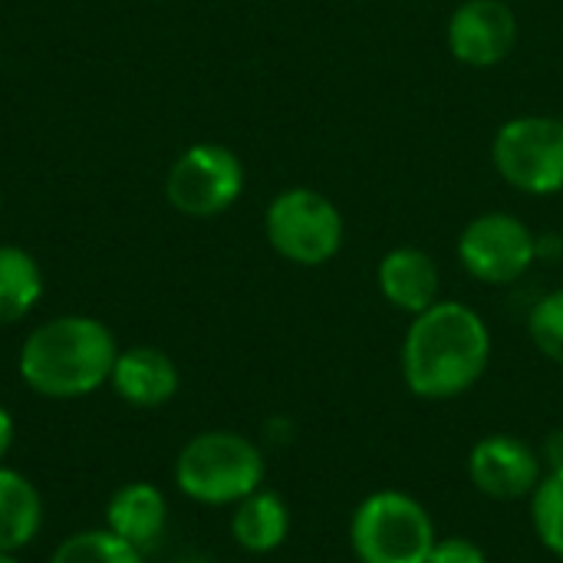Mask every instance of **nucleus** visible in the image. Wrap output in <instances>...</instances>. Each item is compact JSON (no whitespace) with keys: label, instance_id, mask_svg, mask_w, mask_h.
Here are the masks:
<instances>
[{"label":"nucleus","instance_id":"39448f33","mask_svg":"<svg viewBox=\"0 0 563 563\" xmlns=\"http://www.w3.org/2000/svg\"><path fill=\"white\" fill-rule=\"evenodd\" d=\"M264 231L284 261L320 267L340 254L346 228L340 208L327 195L313 188H287L267 205Z\"/></svg>","mask_w":563,"mask_h":563},{"label":"nucleus","instance_id":"ddd939ff","mask_svg":"<svg viewBox=\"0 0 563 563\" xmlns=\"http://www.w3.org/2000/svg\"><path fill=\"white\" fill-rule=\"evenodd\" d=\"M165 525H168L165 495L148 482H129L109 498L106 528L122 541H129L132 548H139L142 554L158 548Z\"/></svg>","mask_w":563,"mask_h":563},{"label":"nucleus","instance_id":"b1692460","mask_svg":"<svg viewBox=\"0 0 563 563\" xmlns=\"http://www.w3.org/2000/svg\"><path fill=\"white\" fill-rule=\"evenodd\" d=\"M0 563H20V561H16L13 554H3V551H0Z\"/></svg>","mask_w":563,"mask_h":563},{"label":"nucleus","instance_id":"5701e85b","mask_svg":"<svg viewBox=\"0 0 563 563\" xmlns=\"http://www.w3.org/2000/svg\"><path fill=\"white\" fill-rule=\"evenodd\" d=\"M175 563H218V561H211L208 554H185V558H178Z\"/></svg>","mask_w":563,"mask_h":563},{"label":"nucleus","instance_id":"9b49d317","mask_svg":"<svg viewBox=\"0 0 563 563\" xmlns=\"http://www.w3.org/2000/svg\"><path fill=\"white\" fill-rule=\"evenodd\" d=\"M376 280L386 303L396 307L399 313L419 317L422 310L439 303V287H442L439 264L422 247H393L379 261Z\"/></svg>","mask_w":563,"mask_h":563},{"label":"nucleus","instance_id":"f3484780","mask_svg":"<svg viewBox=\"0 0 563 563\" xmlns=\"http://www.w3.org/2000/svg\"><path fill=\"white\" fill-rule=\"evenodd\" d=\"M49 563H145V554L119 534H112L109 528H96L66 538L53 551Z\"/></svg>","mask_w":563,"mask_h":563},{"label":"nucleus","instance_id":"412c9836","mask_svg":"<svg viewBox=\"0 0 563 563\" xmlns=\"http://www.w3.org/2000/svg\"><path fill=\"white\" fill-rule=\"evenodd\" d=\"M541 462H544V472H561L563 468V429H554L544 442H541Z\"/></svg>","mask_w":563,"mask_h":563},{"label":"nucleus","instance_id":"dca6fc26","mask_svg":"<svg viewBox=\"0 0 563 563\" xmlns=\"http://www.w3.org/2000/svg\"><path fill=\"white\" fill-rule=\"evenodd\" d=\"M43 297V271L23 247L0 244V323L23 320Z\"/></svg>","mask_w":563,"mask_h":563},{"label":"nucleus","instance_id":"f257e3e1","mask_svg":"<svg viewBox=\"0 0 563 563\" xmlns=\"http://www.w3.org/2000/svg\"><path fill=\"white\" fill-rule=\"evenodd\" d=\"M492 363L485 317L459 300H439L412 317L402 340L406 389L426 402H449L482 383Z\"/></svg>","mask_w":563,"mask_h":563},{"label":"nucleus","instance_id":"4468645a","mask_svg":"<svg viewBox=\"0 0 563 563\" xmlns=\"http://www.w3.org/2000/svg\"><path fill=\"white\" fill-rule=\"evenodd\" d=\"M231 534L247 554H274L290 534V508L277 492L257 488L254 495L234 505Z\"/></svg>","mask_w":563,"mask_h":563},{"label":"nucleus","instance_id":"f8f14e48","mask_svg":"<svg viewBox=\"0 0 563 563\" xmlns=\"http://www.w3.org/2000/svg\"><path fill=\"white\" fill-rule=\"evenodd\" d=\"M109 383L119 393V399H125L129 406L158 409L175 399L181 376L168 353L155 346H132L115 356Z\"/></svg>","mask_w":563,"mask_h":563},{"label":"nucleus","instance_id":"7ed1b4c3","mask_svg":"<svg viewBox=\"0 0 563 563\" xmlns=\"http://www.w3.org/2000/svg\"><path fill=\"white\" fill-rule=\"evenodd\" d=\"M264 452L241 432L214 429L195 435L175 459V485L185 498L208 508H234L264 488Z\"/></svg>","mask_w":563,"mask_h":563},{"label":"nucleus","instance_id":"423d86ee","mask_svg":"<svg viewBox=\"0 0 563 563\" xmlns=\"http://www.w3.org/2000/svg\"><path fill=\"white\" fill-rule=\"evenodd\" d=\"M498 175L534 198L563 191V119L518 115L508 119L492 142Z\"/></svg>","mask_w":563,"mask_h":563},{"label":"nucleus","instance_id":"1a4fd4ad","mask_svg":"<svg viewBox=\"0 0 563 563\" xmlns=\"http://www.w3.org/2000/svg\"><path fill=\"white\" fill-rule=\"evenodd\" d=\"M544 475L548 472H544L541 452L508 432L485 435L468 452V478L475 492L492 501L531 498Z\"/></svg>","mask_w":563,"mask_h":563},{"label":"nucleus","instance_id":"20e7f679","mask_svg":"<svg viewBox=\"0 0 563 563\" xmlns=\"http://www.w3.org/2000/svg\"><path fill=\"white\" fill-rule=\"evenodd\" d=\"M435 541L429 508L399 488L366 495L350 518V548L360 563H429Z\"/></svg>","mask_w":563,"mask_h":563},{"label":"nucleus","instance_id":"2eb2a0df","mask_svg":"<svg viewBox=\"0 0 563 563\" xmlns=\"http://www.w3.org/2000/svg\"><path fill=\"white\" fill-rule=\"evenodd\" d=\"M43 528V498L30 478L0 465V551L16 554Z\"/></svg>","mask_w":563,"mask_h":563},{"label":"nucleus","instance_id":"aec40b11","mask_svg":"<svg viewBox=\"0 0 563 563\" xmlns=\"http://www.w3.org/2000/svg\"><path fill=\"white\" fill-rule=\"evenodd\" d=\"M429 563H488L485 548H478L472 538H462V534H452V538H439Z\"/></svg>","mask_w":563,"mask_h":563},{"label":"nucleus","instance_id":"f03ea898","mask_svg":"<svg viewBox=\"0 0 563 563\" xmlns=\"http://www.w3.org/2000/svg\"><path fill=\"white\" fill-rule=\"evenodd\" d=\"M119 346L92 317H56L40 323L20 350V379L46 399H82L109 383Z\"/></svg>","mask_w":563,"mask_h":563},{"label":"nucleus","instance_id":"4be33fe9","mask_svg":"<svg viewBox=\"0 0 563 563\" xmlns=\"http://www.w3.org/2000/svg\"><path fill=\"white\" fill-rule=\"evenodd\" d=\"M10 445H13V416L0 406V462L7 459Z\"/></svg>","mask_w":563,"mask_h":563},{"label":"nucleus","instance_id":"6ab92c4d","mask_svg":"<svg viewBox=\"0 0 563 563\" xmlns=\"http://www.w3.org/2000/svg\"><path fill=\"white\" fill-rule=\"evenodd\" d=\"M528 333L534 340V346L551 360L563 366V287L544 294L531 313H528Z\"/></svg>","mask_w":563,"mask_h":563},{"label":"nucleus","instance_id":"6e6552de","mask_svg":"<svg viewBox=\"0 0 563 563\" xmlns=\"http://www.w3.org/2000/svg\"><path fill=\"white\" fill-rule=\"evenodd\" d=\"M459 261L475 280L505 287L534 267L538 238L521 218L508 211H485L465 224L459 238Z\"/></svg>","mask_w":563,"mask_h":563},{"label":"nucleus","instance_id":"0eeeda50","mask_svg":"<svg viewBox=\"0 0 563 563\" xmlns=\"http://www.w3.org/2000/svg\"><path fill=\"white\" fill-rule=\"evenodd\" d=\"M244 191L241 158L218 142H198L185 148L165 181L168 205L185 218H218Z\"/></svg>","mask_w":563,"mask_h":563},{"label":"nucleus","instance_id":"9d476101","mask_svg":"<svg viewBox=\"0 0 563 563\" xmlns=\"http://www.w3.org/2000/svg\"><path fill=\"white\" fill-rule=\"evenodd\" d=\"M518 43V16L505 0H465L449 20V49L465 66H498Z\"/></svg>","mask_w":563,"mask_h":563},{"label":"nucleus","instance_id":"a211bd4d","mask_svg":"<svg viewBox=\"0 0 563 563\" xmlns=\"http://www.w3.org/2000/svg\"><path fill=\"white\" fill-rule=\"evenodd\" d=\"M531 525L544 551L563 561V468L548 472L531 495Z\"/></svg>","mask_w":563,"mask_h":563}]
</instances>
